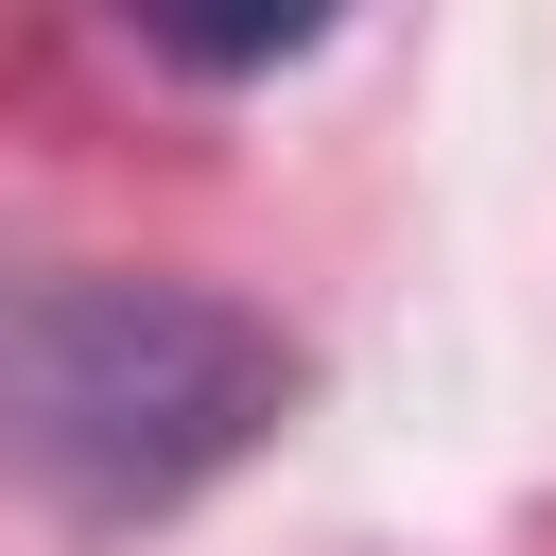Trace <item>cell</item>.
<instances>
[{
  "instance_id": "cell-1",
  "label": "cell",
  "mask_w": 556,
  "mask_h": 556,
  "mask_svg": "<svg viewBox=\"0 0 556 556\" xmlns=\"http://www.w3.org/2000/svg\"><path fill=\"white\" fill-rule=\"evenodd\" d=\"M295 400H313V348L208 278L0 261V486L52 504L70 539H139L208 504Z\"/></svg>"
}]
</instances>
